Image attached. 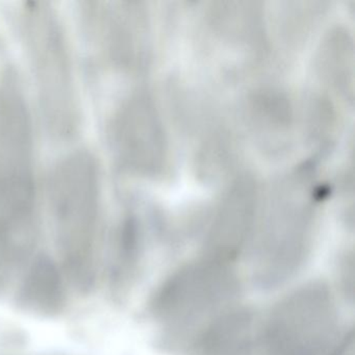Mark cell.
<instances>
[{"label":"cell","instance_id":"3","mask_svg":"<svg viewBox=\"0 0 355 355\" xmlns=\"http://www.w3.org/2000/svg\"><path fill=\"white\" fill-rule=\"evenodd\" d=\"M80 30L95 66L110 71L136 69L142 57V12L134 3L83 1Z\"/></svg>","mask_w":355,"mask_h":355},{"label":"cell","instance_id":"6","mask_svg":"<svg viewBox=\"0 0 355 355\" xmlns=\"http://www.w3.org/2000/svg\"><path fill=\"white\" fill-rule=\"evenodd\" d=\"M22 304L44 313H57L64 304L61 276L49 259L34 263L22 284L19 295Z\"/></svg>","mask_w":355,"mask_h":355},{"label":"cell","instance_id":"2","mask_svg":"<svg viewBox=\"0 0 355 355\" xmlns=\"http://www.w3.org/2000/svg\"><path fill=\"white\" fill-rule=\"evenodd\" d=\"M45 192L64 261L74 277L86 284L91 279L103 196L96 157L88 149L62 157L49 171Z\"/></svg>","mask_w":355,"mask_h":355},{"label":"cell","instance_id":"5","mask_svg":"<svg viewBox=\"0 0 355 355\" xmlns=\"http://www.w3.org/2000/svg\"><path fill=\"white\" fill-rule=\"evenodd\" d=\"M298 297L271 326V355H330L331 311L321 297Z\"/></svg>","mask_w":355,"mask_h":355},{"label":"cell","instance_id":"1","mask_svg":"<svg viewBox=\"0 0 355 355\" xmlns=\"http://www.w3.org/2000/svg\"><path fill=\"white\" fill-rule=\"evenodd\" d=\"M45 130L55 142H71L83 128V105L67 28L49 1L24 3L16 13Z\"/></svg>","mask_w":355,"mask_h":355},{"label":"cell","instance_id":"4","mask_svg":"<svg viewBox=\"0 0 355 355\" xmlns=\"http://www.w3.org/2000/svg\"><path fill=\"white\" fill-rule=\"evenodd\" d=\"M153 103L143 93L122 99L107 121L114 159L122 170L146 174L159 166L162 134Z\"/></svg>","mask_w":355,"mask_h":355}]
</instances>
